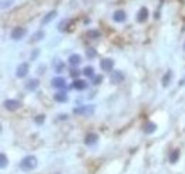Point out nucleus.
Wrapping results in <instances>:
<instances>
[{"instance_id": "obj_5", "label": "nucleus", "mask_w": 185, "mask_h": 174, "mask_svg": "<svg viewBox=\"0 0 185 174\" xmlns=\"http://www.w3.org/2000/svg\"><path fill=\"white\" fill-rule=\"evenodd\" d=\"M27 73H29V63H21V64H19V67L16 69V76L19 79L26 77Z\"/></svg>"}, {"instance_id": "obj_8", "label": "nucleus", "mask_w": 185, "mask_h": 174, "mask_svg": "<svg viewBox=\"0 0 185 174\" xmlns=\"http://www.w3.org/2000/svg\"><path fill=\"white\" fill-rule=\"evenodd\" d=\"M122 80H124V73H122L121 70H114V71H111V81H113L114 84L121 83Z\"/></svg>"}, {"instance_id": "obj_34", "label": "nucleus", "mask_w": 185, "mask_h": 174, "mask_svg": "<svg viewBox=\"0 0 185 174\" xmlns=\"http://www.w3.org/2000/svg\"><path fill=\"white\" fill-rule=\"evenodd\" d=\"M184 50H185V43H184Z\"/></svg>"}, {"instance_id": "obj_1", "label": "nucleus", "mask_w": 185, "mask_h": 174, "mask_svg": "<svg viewBox=\"0 0 185 174\" xmlns=\"http://www.w3.org/2000/svg\"><path fill=\"white\" fill-rule=\"evenodd\" d=\"M19 167L23 170V171H32L37 167V158L36 156H26L21 158Z\"/></svg>"}, {"instance_id": "obj_15", "label": "nucleus", "mask_w": 185, "mask_h": 174, "mask_svg": "<svg viewBox=\"0 0 185 174\" xmlns=\"http://www.w3.org/2000/svg\"><path fill=\"white\" fill-rule=\"evenodd\" d=\"M172 76H174V73L168 70L164 76H162V80H161V83H162V87H168L171 84V80H172Z\"/></svg>"}, {"instance_id": "obj_29", "label": "nucleus", "mask_w": 185, "mask_h": 174, "mask_svg": "<svg viewBox=\"0 0 185 174\" xmlns=\"http://www.w3.org/2000/svg\"><path fill=\"white\" fill-rule=\"evenodd\" d=\"M39 53H40V50H39V49H36V50L33 52V54H32V57H30V60H36V57L39 56Z\"/></svg>"}, {"instance_id": "obj_13", "label": "nucleus", "mask_w": 185, "mask_h": 174, "mask_svg": "<svg viewBox=\"0 0 185 174\" xmlns=\"http://www.w3.org/2000/svg\"><path fill=\"white\" fill-rule=\"evenodd\" d=\"M54 100L57 102V103H66L68 102V96L66 91H57L56 94H54Z\"/></svg>"}, {"instance_id": "obj_33", "label": "nucleus", "mask_w": 185, "mask_h": 174, "mask_svg": "<svg viewBox=\"0 0 185 174\" xmlns=\"http://www.w3.org/2000/svg\"><path fill=\"white\" fill-rule=\"evenodd\" d=\"M58 117H60V120H66V119H67V116H66V114H60Z\"/></svg>"}, {"instance_id": "obj_30", "label": "nucleus", "mask_w": 185, "mask_h": 174, "mask_svg": "<svg viewBox=\"0 0 185 174\" xmlns=\"http://www.w3.org/2000/svg\"><path fill=\"white\" fill-rule=\"evenodd\" d=\"M44 70H46V66H39L37 73H39V74H43V73H44Z\"/></svg>"}, {"instance_id": "obj_14", "label": "nucleus", "mask_w": 185, "mask_h": 174, "mask_svg": "<svg viewBox=\"0 0 185 174\" xmlns=\"http://www.w3.org/2000/svg\"><path fill=\"white\" fill-rule=\"evenodd\" d=\"M97 140H98V136H97L96 133H88V134L85 136L84 143L87 144V146H93V144L97 143Z\"/></svg>"}, {"instance_id": "obj_18", "label": "nucleus", "mask_w": 185, "mask_h": 174, "mask_svg": "<svg viewBox=\"0 0 185 174\" xmlns=\"http://www.w3.org/2000/svg\"><path fill=\"white\" fill-rule=\"evenodd\" d=\"M39 84H40V81H39L37 79H30V80L26 83V88L30 90V91H34V90L39 87Z\"/></svg>"}, {"instance_id": "obj_32", "label": "nucleus", "mask_w": 185, "mask_h": 174, "mask_svg": "<svg viewBox=\"0 0 185 174\" xmlns=\"http://www.w3.org/2000/svg\"><path fill=\"white\" fill-rule=\"evenodd\" d=\"M179 86H185V77H182L181 80H179V83H178Z\"/></svg>"}, {"instance_id": "obj_19", "label": "nucleus", "mask_w": 185, "mask_h": 174, "mask_svg": "<svg viewBox=\"0 0 185 174\" xmlns=\"http://www.w3.org/2000/svg\"><path fill=\"white\" fill-rule=\"evenodd\" d=\"M178 158H179V150H172V151L169 153L168 160L171 164H175V163L178 161Z\"/></svg>"}, {"instance_id": "obj_2", "label": "nucleus", "mask_w": 185, "mask_h": 174, "mask_svg": "<svg viewBox=\"0 0 185 174\" xmlns=\"http://www.w3.org/2000/svg\"><path fill=\"white\" fill-rule=\"evenodd\" d=\"M73 113L80 116V114H93L94 113V106L88 104V106H81V107H76L73 108Z\"/></svg>"}, {"instance_id": "obj_12", "label": "nucleus", "mask_w": 185, "mask_h": 174, "mask_svg": "<svg viewBox=\"0 0 185 174\" xmlns=\"http://www.w3.org/2000/svg\"><path fill=\"white\" fill-rule=\"evenodd\" d=\"M142 130H144L145 134H152V133H155V130H157V124L152 122H147L142 126Z\"/></svg>"}, {"instance_id": "obj_23", "label": "nucleus", "mask_w": 185, "mask_h": 174, "mask_svg": "<svg viewBox=\"0 0 185 174\" xmlns=\"http://www.w3.org/2000/svg\"><path fill=\"white\" fill-rule=\"evenodd\" d=\"M83 74H84L85 77H94V69H93L91 66L84 67V70H83Z\"/></svg>"}, {"instance_id": "obj_28", "label": "nucleus", "mask_w": 185, "mask_h": 174, "mask_svg": "<svg viewBox=\"0 0 185 174\" xmlns=\"http://www.w3.org/2000/svg\"><path fill=\"white\" fill-rule=\"evenodd\" d=\"M87 57H94L97 53H96V50H93V49H87Z\"/></svg>"}, {"instance_id": "obj_21", "label": "nucleus", "mask_w": 185, "mask_h": 174, "mask_svg": "<svg viewBox=\"0 0 185 174\" xmlns=\"http://www.w3.org/2000/svg\"><path fill=\"white\" fill-rule=\"evenodd\" d=\"M43 39H44V32H43V30H39V32H36V33L32 36L30 41H32V43H36V41H40V40H43Z\"/></svg>"}, {"instance_id": "obj_26", "label": "nucleus", "mask_w": 185, "mask_h": 174, "mask_svg": "<svg viewBox=\"0 0 185 174\" xmlns=\"http://www.w3.org/2000/svg\"><path fill=\"white\" fill-rule=\"evenodd\" d=\"M101 81H102V76H94V77H93V84H94V86L100 84Z\"/></svg>"}, {"instance_id": "obj_11", "label": "nucleus", "mask_w": 185, "mask_h": 174, "mask_svg": "<svg viewBox=\"0 0 185 174\" xmlns=\"http://www.w3.org/2000/svg\"><path fill=\"white\" fill-rule=\"evenodd\" d=\"M57 17V12L56 10H51V12H49L44 17L41 19V26H46V24H49L50 21H53L54 19Z\"/></svg>"}, {"instance_id": "obj_3", "label": "nucleus", "mask_w": 185, "mask_h": 174, "mask_svg": "<svg viewBox=\"0 0 185 174\" xmlns=\"http://www.w3.org/2000/svg\"><path fill=\"white\" fill-rule=\"evenodd\" d=\"M26 35H27V30H26L24 27H14V29L12 30V33H10V37H12L13 40H21Z\"/></svg>"}, {"instance_id": "obj_10", "label": "nucleus", "mask_w": 185, "mask_h": 174, "mask_svg": "<svg viewBox=\"0 0 185 174\" xmlns=\"http://www.w3.org/2000/svg\"><path fill=\"white\" fill-rule=\"evenodd\" d=\"M51 86L54 88H64L66 87L64 77H54V79H51Z\"/></svg>"}, {"instance_id": "obj_4", "label": "nucleus", "mask_w": 185, "mask_h": 174, "mask_svg": "<svg viewBox=\"0 0 185 174\" xmlns=\"http://www.w3.org/2000/svg\"><path fill=\"white\" fill-rule=\"evenodd\" d=\"M4 108L6 110H9V111H14L17 108H20V102L19 100H12V99H7V100H4Z\"/></svg>"}, {"instance_id": "obj_17", "label": "nucleus", "mask_w": 185, "mask_h": 174, "mask_svg": "<svg viewBox=\"0 0 185 174\" xmlns=\"http://www.w3.org/2000/svg\"><path fill=\"white\" fill-rule=\"evenodd\" d=\"M81 61H83V60H81V56H80V54H71V56L68 57V63H70L71 66H78Z\"/></svg>"}, {"instance_id": "obj_16", "label": "nucleus", "mask_w": 185, "mask_h": 174, "mask_svg": "<svg viewBox=\"0 0 185 174\" xmlns=\"http://www.w3.org/2000/svg\"><path fill=\"white\" fill-rule=\"evenodd\" d=\"M73 88L81 91V90L87 88V81H85V80H81V79H76V80L73 81Z\"/></svg>"}, {"instance_id": "obj_6", "label": "nucleus", "mask_w": 185, "mask_h": 174, "mask_svg": "<svg viewBox=\"0 0 185 174\" xmlns=\"http://www.w3.org/2000/svg\"><path fill=\"white\" fill-rule=\"evenodd\" d=\"M100 67H101V70H104V71H113L114 60H111V59H102L100 61Z\"/></svg>"}, {"instance_id": "obj_31", "label": "nucleus", "mask_w": 185, "mask_h": 174, "mask_svg": "<svg viewBox=\"0 0 185 174\" xmlns=\"http://www.w3.org/2000/svg\"><path fill=\"white\" fill-rule=\"evenodd\" d=\"M70 74H71V77H77V76L80 74V71H78V70L76 69V70H73V71H71Z\"/></svg>"}, {"instance_id": "obj_27", "label": "nucleus", "mask_w": 185, "mask_h": 174, "mask_svg": "<svg viewBox=\"0 0 185 174\" xmlns=\"http://www.w3.org/2000/svg\"><path fill=\"white\" fill-rule=\"evenodd\" d=\"M13 3V0H3L1 1V9H6V7H10Z\"/></svg>"}, {"instance_id": "obj_20", "label": "nucleus", "mask_w": 185, "mask_h": 174, "mask_svg": "<svg viewBox=\"0 0 185 174\" xmlns=\"http://www.w3.org/2000/svg\"><path fill=\"white\" fill-rule=\"evenodd\" d=\"M53 66H54V70H56V73H61V71L64 70V63H63V61H60L58 59H54V61H53Z\"/></svg>"}, {"instance_id": "obj_22", "label": "nucleus", "mask_w": 185, "mask_h": 174, "mask_svg": "<svg viewBox=\"0 0 185 174\" xmlns=\"http://www.w3.org/2000/svg\"><path fill=\"white\" fill-rule=\"evenodd\" d=\"M7 164H9V158H7V156L4 153H1L0 154V167L4 168V167H7Z\"/></svg>"}, {"instance_id": "obj_25", "label": "nucleus", "mask_w": 185, "mask_h": 174, "mask_svg": "<svg viewBox=\"0 0 185 174\" xmlns=\"http://www.w3.org/2000/svg\"><path fill=\"white\" fill-rule=\"evenodd\" d=\"M44 120H46V116L44 114H39V116L34 117V122H36V124H39V126H41L44 123Z\"/></svg>"}, {"instance_id": "obj_9", "label": "nucleus", "mask_w": 185, "mask_h": 174, "mask_svg": "<svg viewBox=\"0 0 185 174\" xmlns=\"http://www.w3.org/2000/svg\"><path fill=\"white\" fill-rule=\"evenodd\" d=\"M113 20H114L116 23H124V21L127 20L125 12H124V10H116L114 14H113Z\"/></svg>"}, {"instance_id": "obj_7", "label": "nucleus", "mask_w": 185, "mask_h": 174, "mask_svg": "<svg viewBox=\"0 0 185 174\" xmlns=\"http://www.w3.org/2000/svg\"><path fill=\"white\" fill-rule=\"evenodd\" d=\"M148 14H150L148 9H147V7H141V9L138 10V13H137V21H138V23H144V21H147Z\"/></svg>"}, {"instance_id": "obj_24", "label": "nucleus", "mask_w": 185, "mask_h": 174, "mask_svg": "<svg viewBox=\"0 0 185 174\" xmlns=\"http://www.w3.org/2000/svg\"><path fill=\"white\" fill-rule=\"evenodd\" d=\"M101 36V33L98 30H88L87 32V37H90V39H98Z\"/></svg>"}]
</instances>
